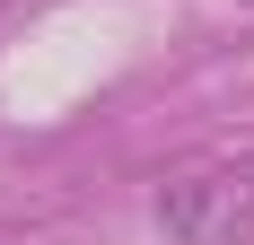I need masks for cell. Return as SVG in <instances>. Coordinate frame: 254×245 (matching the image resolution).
Returning <instances> with one entry per match:
<instances>
[{
	"instance_id": "6da1fadb",
	"label": "cell",
	"mask_w": 254,
	"mask_h": 245,
	"mask_svg": "<svg viewBox=\"0 0 254 245\" xmlns=\"http://www.w3.org/2000/svg\"><path fill=\"white\" fill-rule=\"evenodd\" d=\"M158 228L176 245H254V158L202 167L158 193Z\"/></svg>"
}]
</instances>
